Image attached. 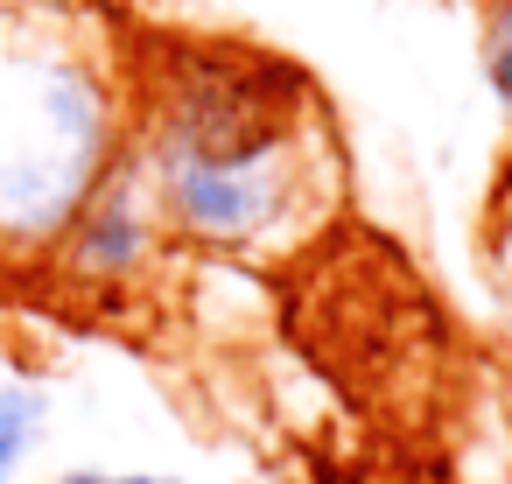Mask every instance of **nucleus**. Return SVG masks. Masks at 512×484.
Listing matches in <instances>:
<instances>
[{
  "mask_svg": "<svg viewBox=\"0 0 512 484\" xmlns=\"http://www.w3.org/2000/svg\"><path fill=\"white\" fill-rule=\"evenodd\" d=\"M155 176H162L169 218L190 239H211V246L260 239L288 211V190H295L288 134H267V141H246V148H218V155H155Z\"/></svg>",
  "mask_w": 512,
  "mask_h": 484,
  "instance_id": "f257e3e1",
  "label": "nucleus"
},
{
  "mask_svg": "<svg viewBox=\"0 0 512 484\" xmlns=\"http://www.w3.org/2000/svg\"><path fill=\"white\" fill-rule=\"evenodd\" d=\"M148 253V211H141V190H134V169H113L106 183H92V197L78 204L71 218V239H64V267L78 281H127Z\"/></svg>",
  "mask_w": 512,
  "mask_h": 484,
  "instance_id": "f03ea898",
  "label": "nucleus"
},
{
  "mask_svg": "<svg viewBox=\"0 0 512 484\" xmlns=\"http://www.w3.org/2000/svg\"><path fill=\"white\" fill-rule=\"evenodd\" d=\"M36 428H43V393H29V386H0V484H8L15 463L29 456Z\"/></svg>",
  "mask_w": 512,
  "mask_h": 484,
  "instance_id": "7ed1b4c3",
  "label": "nucleus"
},
{
  "mask_svg": "<svg viewBox=\"0 0 512 484\" xmlns=\"http://www.w3.org/2000/svg\"><path fill=\"white\" fill-rule=\"evenodd\" d=\"M484 64H491V85H498V99L512 106V0H498V8H491V36H484Z\"/></svg>",
  "mask_w": 512,
  "mask_h": 484,
  "instance_id": "20e7f679",
  "label": "nucleus"
},
{
  "mask_svg": "<svg viewBox=\"0 0 512 484\" xmlns=\"http://www.w3.org/2000/svg\"><path fill=\"white\" fill-rule=\"evenodd\" d=\"M64 484H169V477H106V470H71Z\"/></svg>",
  "mask_w": 512,
  "mask_h": 484,
  "instance_id": "39448f33",
  "label": "nucleus"
}]
</instances>
